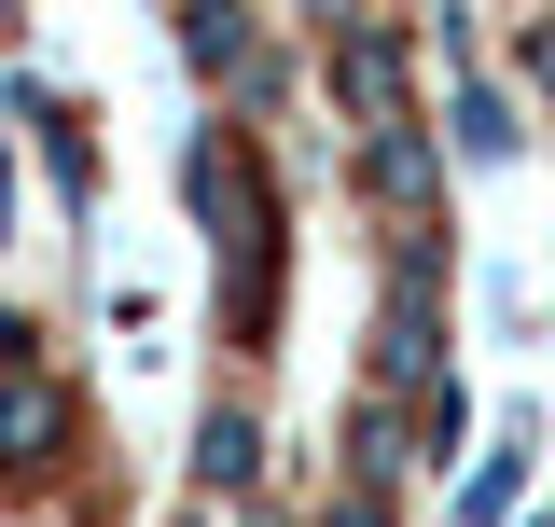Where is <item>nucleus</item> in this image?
<instances>
[{
    "mask_svg": "<svg viewBox=\"0 0 555 527\" xmlns=\"http://www.w3.org/2000/svg\"><path fill=\"white\" fill-rule=\"evenodd\" d=\"M514 69H528V83L555 98V14H528V28H514Z\"/></svg>",
    "mask_w": 555,
    "mask_h": 527,
    "instance_id": "nucleus-10",
    "label": "nucleus"
},
{
    "mask_svg": "<svg viewBox=\"0 0 555 527\" xmlns=\"http://www.w3.org/2000/svg\"><path fill=\"white\" fill-rule=\"evenodd\" d=\"M528 472H542V416L514 402V416H500V445H486V459L459 472V527H514V500H528Z\"/></svg>",
    "mask_w": 555,
    "mask_h": 527,
    "instance_id": "nucleus-6",
    "label": "nucleus"
},
{
    "mask_svg": "<svg viewBox=\"0 0 555 527\" xmlns=\"http://www.w3.org/2000/svg\"><path fill=\"white\" fill-rule=\"evenodd\" d=\"M459 430H473V389L444 375V389L416 402V472H430V459H459Z\"/></svg>",
    "mask_w": 555,
    "mask_h": 527,
    "instance_id": "nucleus-8",
    "label": "nucleus"
},
{
    "mask_svg": "<svg viewBox=\"0 0 555 527\" xmlns=\"http://www.w3.org/2000/svg\"><path fill=\"white\" fill-rule=\"evenodd\" d=\"M264 56H278V42L236 14V0H181V69H195V83H236V98H250Z\"/></svg>",
    "mask_w": 555,
    "mask_h": 527,
    "instance_id": "nucleus-5",
    "label": "nucleus"
},
{
    "mask_svg": "<svg viewBox=\"0 0 555 527\" xmlns=\"http://www.w3.org/2000/svg\"><path fill=\"white\" fill-rule=\"evenodd\" d=\"M347 167H361V195H375V222H389V250H403V236H444V126H430V112L361 126Z\"/></svg>",
    "mask_w": 555,
    "mask_h": 527,
    "instance_id": "nucleus-1",
    "label": "nucleus"
},
{
    "mask_svg": "<svg viewBox=\"0 0 555 527\" xmlns=\"http://www.w3.org/2000/svg\"><path fill=\"white\" fill-rule=\"evenodd\" d=\"M444 153H473V167L528 153V112H514V83H500V69H459V83H444Z\"/></svg>",
    "mask_w": 555,
    "mask_h": 527,
    "instance_id": "nucleus-7",
    "label": "nucleus"
},
{
    "mask_svg": "<svg viewBox=\"0 0 555 527\" xmlns=\"http://www.w3.org/2000/svg\"><path fill=\"white\" fill-rule=\"evenodd\" d=\"M167 527H236V514H208V500H181V514H167Z\"/></svg>",
    "mask_w": 555,
    "mask_h": 527,
    "instance_id": "nucleus-11",
    "label": "nucleus"
},
{
    "mask_svg": "<svg viewBox=\"0 0 555 527\" xmlns=\"http://www.w3.org/2000/svg\"><path fill=\"white\" fill-rule=\"evenodd\" d=\"M181 472H195L208 514H264V402L222 389V402L195 416V459H181Z\"/></svg>",
    "mask_w": 555,
    "mask_h": 527,
    "instance_id": "nucleus-3",
    "label": "nucleus"
},
{
    "mask_svg": "<svg viewBox=\"0 0 555 527\" xmlns=\"http://www.w3.org/2000/svg\"><path fill=\"white\" fill-rule=\"evenodd\" d=\"M306 527H403V486H347V472H334V500H320Z\"/></svg>",
    "mask_w": 555,
    "mask_h": 527,
    "instance_id": "nucleus-9",
    "label": "nucleus"
},
{
    "mask_svg": "<svg viewBox=\"0 0 555 527\" xmlns=\"http://www.w3.org/2000/svg\"><path fill=\"white\" fill-rule=\"evenodd\" d=\"M320 83H334L347 139L416 112V28H389V14H320Z\"/></svg>",
    "mask_w": 555,
    "mask_h": 527,
    "instance_id": "nucleus-2",
    "label": "nucleus"
},
{
    "mask_svg": "<svg viewBox=\"0 0 555 527\" xmlns=\"http://www.w3.org/2000/svg\"><path fill=\"white\" fill-rule=\"evenodd\" d=\"M42 445H56V375H42V333L0 320V472L42 459Z\"/></svg>",
    "mask_w": 555,
    "mask_h": 527,
    "instance_id": "nucleus-4",
    "label": "nucleus"
}]
</instances>
